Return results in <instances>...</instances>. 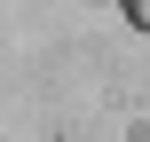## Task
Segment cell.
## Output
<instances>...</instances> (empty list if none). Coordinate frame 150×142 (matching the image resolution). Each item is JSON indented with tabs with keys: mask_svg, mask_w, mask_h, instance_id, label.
Wrapping results in <instances>:
<instances>
[{
	"mask_svg": "<svg viewBox=\"0 0 150 142\" xmlns=\"http://www.w3.org/2000/svg\"><path fill=\"white\" fill-rule=\"evenodd\" d=\"M127 8H134V24H142V32H150V0H127Z\"/></svg>",
	"mask_w": 150,
	"mask_h": 142,
	"instance_id": "6da1fadb",
	"label": "cell"
}]
</instances>
